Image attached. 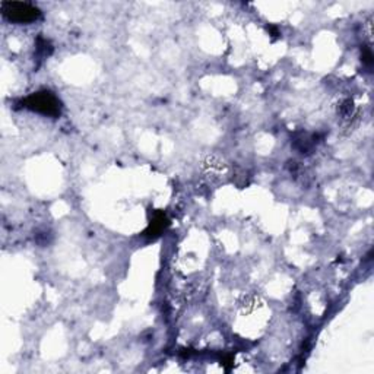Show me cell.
Masks as SVG:
<instances>
[{
    "label": "cell",
    "mask_w": 374,
    "mask_h": 374,
    "mask_svg": "<svg viewBox=\"0 0 374 374\" xmlns=\"http://www.w3.org/2000/svg\"><path fill=\"white\" fill-rule=\"evenodd\" d=\"M2 12L4 15L13 22L19 23H27L34 22L41 16V12L38 8L30 4H22V2H4L2 4Z\"/></svg>",
    "instance_id": "6da1fadb"
},
{
    "label": "cell",
    "mask_w": 374,
    "mask_h": 374,
    "mask_svg": "<svg viewBox=\"0 0 374 374\" xmlns=\"http://www.w3.org/2000/svg\"><path fill=\"white\" fill-rule=\"evenodd\" d=\"M27 107H30L34 111H40L43 114L48 116H56L60 111V103L59 99L47 91L44 92H37L31 95L27 99Z\"/></svg>",
    "instance_id": "7a4b0ae2"
}]
</instances>
